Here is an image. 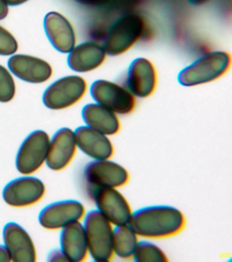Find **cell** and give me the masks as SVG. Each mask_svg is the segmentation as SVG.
Instances as JSON below:
<instances>
[{"label": "cell", "instance_id": "1", "mask_svg": "<svg viewBox=\"0 0 232 262\" xmlns=\"http://www.w3.org/2000/svg\"><path fill=\"white\" fill-rule=\"evenodd\" d=\"M182 211L169 205L143 207L132 212L128 224L139 237L156 239L178 235L186 226Z\"/></svg>", "mask_w": 232, "mask_h": 262}, {"label": "cell", "instance_id": "2", "mask_svg": "<svg viewBox=\"0 0 232 262\" xmlns=\"http://www.w3.org/2000/svg\"><path fill=\"white\" fill-rule=\"evenodd\" d=\"M89 255L93 261H111L115 257L113 251L114 225L98 210H91L83 218Z\"/></svg>", "mask_w": 232, "mask_h": 262}, {"label": "cell", "instance_id": "3", "mask_svg": "<svg viewBox=\"0 0 232 262\" xmlns=\"http://www.w3.org/2000/svg\"><path fill=\"white\" fill-rule=\"evenodd\" d=\"M231 57L225 51H213L199 57L179 73L181 85L192 87L210 83L223 77L231 67Z\"/></svg>", "mask_w": 232, "mask_h": 262}, {"label": "cell", "instance_id": "4", "mask_svg": "<svg viewBox=\"0 0 232 262\" xmlns=\"http://www.w3.org/2000/svg\"><path fill=\"white\" fill-rule=\"evenodd\" d=\"M146 24L140 14L128 13L121 16L112 25L103 47L111 56L123 54L132 48L143 36Z\"/></svg>", "mask_w": 232, "mask_h": 262}, {"label": "cell", "instance_id": "5", "mask_svg": "<svg viewBox=\"0 0 232 262\" xmlns=\"http://www.w3.org/2000/svg\"><path fill=\"white\" fill-rule=\"evenodd\" d=\"M89 198L98 210L114 226L128 224L132 212L125 196L115 188H86Z\"/></svg>", "mask_w": 232, "mask_h": 262}, {"label": "cell", "instance_id": "6", "mask_svg": "<svg viewBox=\"0 0 232 262\" xmlns=\"http://www.w3.org/2000/svg\"><path fill=\"white\" fill-rule=\"evenodd\" d=\"M85 188L123 187L130 181V173L123 166L111 159L93 160L85 166Z\"/></svg>", "mask_w": 232, "mask_h": 262}, {"label": "cell", "instance_id": "7", "mask_svg": "<svg viewBox=\"0 0 232 262\" xmlns=\"http://www.w3.org/2000/svg\"><path fill=\"white\" fill-rule=\"evenodd\" d=\"M87 90V83L83 77L66 76L52 83L44 91L42 100L50 110H65L80 101Z\"/></svg>", "mask_w": 232, "mask_h": 262}, {"label": "cell", "instance_id": "8", "mask_svg": "<svg viewBox=\"0 0 232 262\" xmlns=\"http://www.w3.org/2000/svg\"><path fill=\"white\" fill-rule=\"evenodd\" d=\"M91 95L97 103L109 108L116 114L128 115L135 110V96L119 84L105 79L93 82Z\"/></svg>", "mask_w": 232, "mask_h": 262}, {"label": "cell", "instance_id": "9", "mask_svg": "<svg viewBox=\"0 0 232 262\" xmlns=\"http://www.w3.org/2000/svg\"><path fill=\"white\" fill-rule=\"evenodd\" d=\"M50 139L44 130L30 133L23 141L16 157V167L23 175L35 173L46 163Z\"/></svg>", "mask_w": 232, "mask_h": 262}, {"label": "cell", "instance_id": "10", "mask_svg": "<svg viewBox=\"0 0 232 262\" xmlns=\"http://www.w3.org/2000/svg\"><path fill=\"white\" fill-rule=\"evenodd\" d=\"M45 185L39 178L26 176L16 178L5 186V202L14 208H25L37 204L44 198Z\"/></svg>", "mask_w": 232, "mask_h": 262}, {"label": "cell", "instance_id": "11", "mask_svg": "<svg viewBox=\"0 0 232 262\" xmlns=\"http://www.w3.org/2000/svg\"><path fill=\"white\" fill-rule=\"evenodd\" d=\"M85 214L86 209L79 201H60L52 203L42 209L38 221L44 229L58 230L70 223L82 221Z\"/></svg>", "mask_w": 232, "mask_h": 262}, {"label": "cell", "instance_id": "12", "mask_svg": "<svg viewBox=\"0 0 232 262\" xmlns=\"http://www.w3.org/2000/svg\"><path fill=\"white\" fill-rule=\"evenodd\" d=\"M157 84L156 69L149 59L138 57L132 61L128 69L126 85L134 96L149 97L156 90Z\"/></svg>", "mask_w": 232, "mask_h": 262}, {"label": "cell", "instance_id": "13", "mask_svg": "<svg viewBox=\"0 0 232 262\" xmlns=\"http://www.w3.org/2000/svg\"><path fill=\"white\" fill-rule=\"evenodd\" d=\"M5 246L13 262H36L35 245L28 231L15 222L8 223L3 229Z\"/></svg>", "mask_w": 232, "mask_h": 262}, {"label": "cell", "instance_id": "14", "mask_svg": "<svg viewBox=\"0 0 232 262\" xmlns=\"http://www.w3.org/2000/svg\"><path fill=\"white\" fill-rule=\"evenodd\" d=\"M76 150L74 131L68 128H61L50 139L46 165L52 171H62L74 159Z\"/></svg>", "mask_w": 232, "mask_h": 262}, {"label": "cell", "instance_id": "15", "mask_svg": "<svg viewBox=\"0 0 232 262\" xmlns=\"http://www.w3.org/2000/svg\"><path fill=\"white\" fill-rule=\"evenodd\" d=\"M44 26L48 40L57 50L68 53L74 49L76 33L66 16L58 12H48L44 17Z\"/></svg>", "mask_w": 232, "mask_h": 262}, {"label": "cell", "instance_id": "16", "mask_svg": "<svg viewBox=\"0 0 232 262\" xmlns=\"http://www.w3.org/2000/svg\"><path fill=\"white\" fill-rule=\"evenodd\" d=\"M8 66L16 77L28 83H44L53 75L51 66L47 61L31 55H13L9 59Z\"/></svg>", "mask_w": 232, "mask_h": 262}, {"label": "cell", "instance_id": "17", "mask_svg": "<svg viewBox=\"0 0 232 262\" xmlns=\"http://www.w3.org/2000/svg\"><path fill=\"white\" fill-rule=\"evenodd\" d=\"M77 148L93 160L111 159L115 147L107 135L87 126L79 127L74 131Z\"/></svg>", "mask_w": 232, "mask_h": 262}, {"label": "cell", "instance_id": "18", "mask_svg": "<svg viewBox=\"0 0 232 262\" xmlns=\"http://www.w3.org/2000/svg\"><path fill=\"white\" fill-rule=\"evenodd\" d=\"M107 53L103 45L95 41L81 43L70 51L68 57L69 67L78 73H87L105 62Z\"/></svg>", "mask_w": 232, "mask_h": 262}, {"label": "cell", "instance_id": "19", "mask_svg": "<svg viewBox=\"0 0 232 262\" xmlns=\"http://www.w3.org/2000/svg\"><path fill=\"white\" fill-rule=\"evenodd\" d=\"M61 250L69 262H83L89 255L84 227L81 221L70 223L62 229Z\"/></svg>", "mask_w": 232, "mask_h": 262}, {"label": "cell", "instance_id": "20", "mask_svg": "<svg viewBox=\"0 0 232 262\" xmlns=\"http://www.w3.org/2000/svg\"><path fill=\"white\" fill-rule=\"evenodd\" d=\"M117 114L98 103H89L82 110V118L89 128L107 136L117 135L121 129Z\"/></svg>", "mask_w": 232, "mask_h": 262}, {"label": "cell", "instance_id": "21", "mask_svg": "<svg viewBox=\"0 0 232 262\" xmlns=\"http://www.w3.org/2000/svg\"><path fill=\"white\" fill-rule=\"evenodd\" d=\"M139 237L129 224L114 226L113 251L115 256L124 260L132 259Z\"/></svg>", "mask_w": 232, "mask_h": 262}, {"label": "cell", "instance_id": "22", "mask_svg": "<svg viewBox=\"0 0 232 262\" xmlns=\"http://www.w3.org/2000/svg\"><path fill=\"white\" fill-rule=\"evenodd\" d=\"M132 259L136 262H167L168 256L160 247L149 241L138 242Z\"/></svg>", "mask_w": 232, "mask_h": 262}, {"label": "cell", "instance_id": "23", "mask_svg": "<svg viewBox=\"0 0 232 262\" xmlns=\"http://www.w3.org/2000/svg\"><path fill=\"white\" fill-rule=\"evenodd\" d=\"M15 93L16 85L13 76L5 67L0 65V102H11Z\"/></svg>", "mask_w": 232, "mask_h": 262}, {"label": "cell", "instance_id": "24", "mask_svg": "<svg viewBox=\"0 0 232 262\" xmlns=\"http://www.w3.org/2000/svg\"><path fill=\"white\" fill-rule=\"evenodd\" d=\"M18 42L13 35L0 26V55L15 54L18 50Z\"/></svg>", "mask_w": 232, "mask_h": 262}, {"label": "cell", "instance_id": "25", "mask_svg": "<svg viewBox=\"0 0 232 262\" xmlns=\"http://www.w3.org/2000/svg\"><path fill=\"white\" fill-rule=\"evenodd\" d=\"M48 261H68L62 250L56 249L52 251L48 256Z\"/></svg>", "mask_w": 232, "mask_h": 262}, {"label": "cell", "instance_id": "26", "mask_svg": "<svg viewBox=\"0 0 232 262\" xmlns=\"http://www.w3.org/2000/svg\"><path fill=\"white\" fill-rule=\"evenodd\" d=\"M76 1L85 6H97L103 5L109 0H76Z\"/></svg>", "mask_w": 232, "mask_h": 262}, {"label": "cell", "instance_id": "27", "mask_svg": "<svg viewBox=\"0 0 232 262\" xmlns=\"http://www.w3.org/2000/svg\"><path fill=\"white\" fill-rule=\"evenodd\" d=\"M9 11V5L5 0H0V20H3L7 17Z\"/></svg>", "mask_w": 232, "mask_h": 262}, {"label": "cell", "instance_id": "28", "mask_svg": "<svg viewBox=\"0 0 232 262\" xmlns=\"http://www.w3.org/2000/svg\"><path fill=\"white\" fill-rule=\"evenodd\" d=\"M0 261H11L9 252H8L7 248H6L5 245H0Z\"/></svg>", "mask_w": 232, "mask_h": 262}, {"label": "cell", "instance_id": "29", "mask_svg": "<svg viewBox=\"0 0 232 262\" xmlns=\"http://www.w3.org/2000/svg\"><path fill=\"white\" fill-rule=\"evenodd\" d=\"M28 1L29 0H5L8 5L12 6H19Z\"/></svg>", "mask_w": 232, "mask_h": 262}]
</instances>
